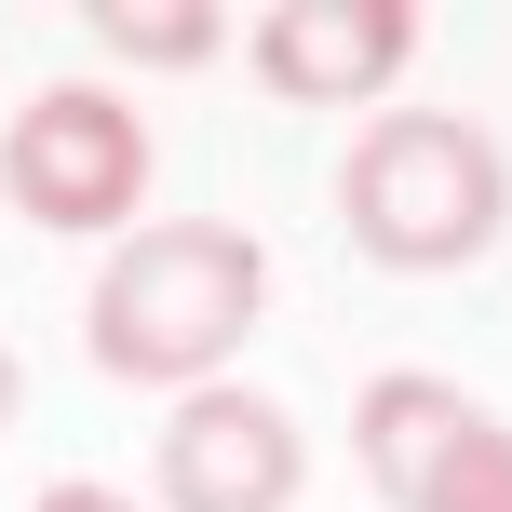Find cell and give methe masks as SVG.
<instances>
[{
	"label": "cell",
	"instance_id": "6",
	"mask_svg": "<svg viewBox=\"0 0 512 512\" xmlns=\"http://www.w3.org/2000/svg\"><path fill=\"white\" fill-rule=\"evenodd\" d=\"M459 418H472V391H459V378H418V364L364 378V405H351V459H364V486L405 499L418 472L445 459V432H459Z\"/></svg>",
	"mask_w": 512,
	"mask_h": 512
},
{
	"label": "cell",
	"instance_id": "9",
	"mask_svg": "<svg viewBox=\"0 0 512 512\" xmlns=\"http://www.w3.org/2000/svg\"><path fill=\"white\" fill-rule=\"evenodd\" d=\"M41 512H135L122 486H41Z\"/></svg>",
	"mask_w": 512,
	"mask_h": 512
},
{
	"label": "cell",
	"instance_id": "10",
	"mask_svg": "<svg viewBox=\"0 0 512 512\" xmlns=\"http://www.w3.org/2000/svg\"><path fill=\"white\" fill-rule=\"evenodd\" d=\"M14 418H27V364L0 351V432H14Z\"/></svg>",
	"mask_w": 512,
	"mask_h": 512
},
{
	"label": "cell",
	"instance_id": "2",
	"mask_svg": "<svg viewBox=\"0 0 512 512\" xmlns=\"http://www.w3.org/2000/svg\"><path fill=\"white\" fill-rule=\"evenodd\" d=\"M499 216H512V162L459 108H378L337 162V230L364 270H405V283L472 270L499 243Z\"/></svg>",
	"mask_w": 512,
	"mask_h": 512
},
{
	"label": "cell",
	"instance_id": "3",
	"mask_svg": "<svg viewBox=\"0 0 512 512\" xmlns=\"http://www.w3.org/2000/svg\"><path fill=\"white\" fill-rule=\"evenodd\" d=\"M0 203L27 230L68 243H135V203H149V122H135L108 81H41V95L0 122Z\"/></svg>",
	"mask_w": 512,
	"mask_h": 512
},
{
	"label": "cell",
	"instance_id": "5",
	"mask_svg": "<svg viewBox=\"0 0 512 512\" xmlns=\"http://www.w3.org/2000/svg\"><path fill=\"white\" fill-rule=\"evenodd\" d=\"M243 54L283 108H378L418 54V14L405 0H270L243 14Z\"/></svg>",
	"mask_w": 512,
	"mask_h": 512
},
{
	"label": "cell",
	"instance_id": "7",
	"mask_svg": "<svg viewBox=\"0 0 512 512\" xmlns=\"http://www.w3.org/2000/svg\"><path fill=\"white\" fill-rule=\"evenodd\" d=\"M81 41L135 54V68H203V54H230V14H216V0H95Z\"/></svg>",
	"mask_w": 512,
	"mask_h": 512
},
{
	"label": "cell",
	"instance_id": "1",
	"mask_svg": "<svg viewBox=\"0 0 512 512\" xmlns=\"http://www.w3.org/2000/svg\"><path fill=\"white\" fill-rule=\"evenodd\" d=\"M256 310H270L256 230H230V216H162V230H135L95 270L81 351H95V378H122V391H216V364L256 337Z\"/></svg>",
	"mask_w": 512,
	"mask_h": 512
},
{
	"label": "cell",
	"instance_id": "8",
	"mask_svg": "<svg viewBox=\"0 0 512 512\" xmlns=\"http://www.w3.org/2000/svg\"><path fill=\"white\" fill-rule=\"evenodd\" d=\"M391 512H512V432H499L486 405H472L459 432H445V459L418 472V486L391 499Z\"/></svg>",
	"mask_w": 512,
	"mask_h": 512
},
{
	"label": "cell",
	"instance_id": "4",
	"mask_svg": "<svg viewBox=\"0 0 512 512\" xmlns=\"http://www.w3.org/2000/svg\"><path fill=\"white\" fill-rule=\"evenodd\" d=\"M162 512H297L310 486V445L297 418L270 405V391H176V418H162V459H149Z\"/></svg>",
	"mask_w": 512,
	"mask_h": 512
}]
</instances>
